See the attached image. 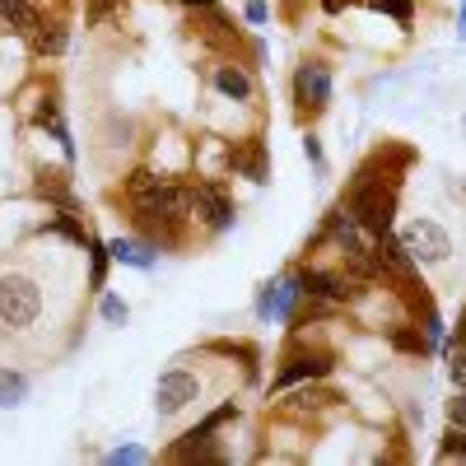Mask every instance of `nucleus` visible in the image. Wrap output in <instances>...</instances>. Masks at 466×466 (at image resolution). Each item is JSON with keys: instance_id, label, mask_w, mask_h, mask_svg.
Returning <instances> with one entry per match:
<instances>
[{"instance_id": "12", "label": "nucleus", "mask_w": 466, "mask_h": 466, "mask_svg": "<svg viewBox=\"0 0 466 466\" xmlns=\"http://www.w3.org/2000/svg\"><path fill=\"white\" fill-rule=\"evenodd\" d=\"M228 164L238 168L243 177H252V182H266V154H261V140H252V145H233V149H228Z\"/></svg>"}, {"instance_id": "3", "label": "nucleus", "mask_w": 466, "mask_h": 466, "mask_svg": "<svg viewBox=\"0 0 466 466\" xmlns=\"http://www.w3.org/2000/svg\"><path fill=\"white\" fill-rule=\"evenodd\" d=\"M401 248H406L420 266H443L448 252H452V238H448L434 219H410V224L401 228Z\"/></svg>"}, {"instance_id": "28", "label": "nucleus", "mask_w": 466, "mask_h": 466, "mask_svg": "<svg viewBox=\"0 0 466 466\" xmlns=\"http://www.w3.org/2000/svg\"><path fill=\"white\" fill-rule=\"evenodd\" d=\"M457 33H466V0H461V10H457Z\"/></svg>"}, {"instance_id": "17", "label": "nucleus", "mask_w": 466, "mask_h": 466, "mask_svg": "<svg viewBox=\"0 0 466 466\" xmlns=\"http://www.w3.org/2000/svg\"><path fill=\"white\" fill-rule=\"evenodd\" d=\"M378 15H392L397 24H410L415 19V0H369Z\"/></svg>"}, {"instance_id": "7", "label": "nucleus", "mask_w": 466, "mask_h": 466, "mask_svg": "<svg viewBox=\"0 0 466 466\" xmlns=\"http://www.w3.org/2000/svg\"><path fill=\"white\" fill-rule=\"evenodd\" d=\"M191 206L206 215V224H210L215 233H224V228L233 224V201L219 191V182H197V187H191Z\"/></svg>"}, {"instance_id": "5", "label": "nucleus", "mask_w": 466, "mask_h": 466, "mask_svg": "<svg viewBox=\"0 0 466 466\" xmlns=\"http://www.w3.org/2000/svg\"><path fill=\"white\" fill-rule=\"evenodd\" d=\"M197 392H201L197 373H187V369H168V373H159V387H154V410H159V415L168 420V415H177V410H187L191 401H197Z\"/></svg>"}, {"instance_id": "20", "label": "nucleus", "mask_w": 466, "mask_h": 466, "mask_svg": "<svg viewBox=\"0 0 466 466\" xmlns=\"http://www.w3.org/2000/svg\"><path fill=\"white\" fill-rule=\"evenodd\" d=\"M448 373H452V382L466 392V345H452V355H448Z\"/></svg>"}, {"instance_id": "23", "label": "nucleus", "mask_w": 466, "mask_h": 466, "mask_svg": "<svg viewBox=\"0 0 466 466\" xmlns=\"http://www.w3.org/2000/svg\"><path fill=\"white\" fill-rule=\"evenodd\" d=\"M448 424H452V430H466V392L448 401Z\"/></svg>"}, {"instance_id": "9", "label": "nucleus", "mask_w": 466, "mask_h": 466, "mask_svg": "<svg viewBox=\"0 0 466 466\" xmlns=\"http://www.w3.org/2000/svg\"><path fill=\"white\" fill-rule=\"evenodd\" d=\"M299 285L308 299H327V303H355L360 289L345 285L340 276H327V270H299Z\"/></svg>"}, {"instance_id": "26", "label": "nucleus", "mask_w": 466, "mask_h": 466, "mask_svg": "<svg viewBox=\"0 0 466 466\" xmlns=\"http://www.w3.org/2000/svg\"><path fill=\"white\" fill-rule=\"evenodd\" d=\"M322 10H327V15H340V10H345V0H322Z\"/></svg>"}, {"instance_id": "16", "label": "nucleus", "mask_w": 466, "mask_h": 466, "mask_svg": "<svg viewBox=\"0 0 466 466\" xmlns=\"http://www.w3.org/2000/svg\"><path fill=\"white\" fill-rule=\"evenodd\" d=\"M43 33H37V52H66V24H37Z\"/></svg>"}, {"instance_id": "27", "label": "nucleus", "mask_w": 466, "mask_h": 466, "mask_svg": "<svg viewBox=\"0 0 466 466\" xmlns=\"http://www.w3.org/2000/svg\"><path fill=\"white\" fill-rule=\"evenodd\" d=\"M187 10H206V5H215V0H182Z\"/></svg>"}, {"instance_id": "14", "label": "nucleus", "mask_w": 466, "mask_h": 466, "mask_svg": "<svg viewBox=\"0 0 466 466\" xmlns=\"http://www.w3.org/2000/svg\"><path fill=\"white\" fill-rule=\"evenodd\" d=\"M85 248H89V285L94 289H103L107 285V243H98V238H85Z\"/></svg>"}, {"instance_id": "18", "label": "nucleus", "mask_w": 466, "mask_h": 466, "mask_svg": "<svg viewBox=\"0 0 466 466\" xmlns=\"http://www.w3.org/2000/svg\"><path fill=\"white\" fill-rule=\"evenodd\" d=\"M131 318V308L116 299V294H103V322H112V327H122Z\"/></svg>"}, {"instance_id": "6", "label": "nucleus", "mask_w": 466, "mask_h": 466, "mask_svg": "<svg viewBox=\"0 0 466 466\" xmlns=\"http://www.w3.org/2000/svg\"><path fill=\"white\" fill-rule=\"evenodd\" d=\"M299 299H303L299 276H280L276 285H266V289H261V299H257V318H261V322H289V318H294V308H299Z\"/></svg>"}, {"instance_id": "31", "label": "nucleus", "mask_w": 466, "mask_h": 466, "mask_svg": "<svg viewBox=\"0 0 466 466\" xmlns=\"http://www.w3.org/2000/svg\"><path fill=\"white\" fill-rule=\"evenodd\" d=\"M461 127H466V122H461Z\"/></svg>"}, {"instance_id": "2", "label": "nucleus", "mask_w": 466, "mask_h": 466, "mask_svg": "<svg viewBox=\"0 0 466 466\" xmlns=\"http://www.w3.org/2000/svg\"><path fill=\"white\" fill-rule=\"evenodd\" d=\"M43 313V289L28 276H0V322L5 327H33Z\"/></svg>"}, {"instance_id": "30", "label": "nucleus", "mask_w": 466, "mask_h": 466, "mask_svg": "<svg viewBox=\"0 0 466 466\" xmlns=\"http://www.w3.org/2000/svg\"><path fill=\"white\" fill-rule=\"evenodd\" d=\"M461 452H466V443H461Z\"/></svg>"}, {"instance_id": "15", "label": "nucleus", "mask_w": 466, "mask_h": 466, "mask_svg": "<svg viewBox=\"0 0 466 466\" xmlns=\"http://www.w3.org/2000/svg\"><path fill=\"white\" fill-rule=\"evenodd\" d=\"M392 345L401 350V355H430V340H424L420 327H397L392 331Z\"/></svg>"}, {"instance_id": "1", "label": "nucleus", "mask_w": 466, "mask_h": 466, "mask_svg": "<svg viewBox=\"0 0 466 466\" xmlns=\"http://www.w3.org/2000/svg\"><path fill=\"white\" fill-rule=\"evenodd\" d=\"M127 197H131L140 219H159V224H182L191 210V187H177L149 168H136L127 177Z\"/></svg>"}, {"instance_id": "19", "label": "nucleus", "mask_w": 466, "mask_h": 466, "mask_svg": "<svg viewBox=\"0 0 466 466\" xmlns=\"http://www.w3.org/2000/svg\"><path fill=\"white\" fill-rule=\"evenodd\" d=\"M145 457H149V452H145L140 443H122V448H112V452H107L112 466H131V461H145Z\"/></svg>"}, {"instance_id": "22", "label": "nucleus", "mask_w": 466, "mask_h": 466, "mask_svg": "<svg viewBox=\"0 0 466 466\" xmlns=\"http://www.w3.org/2000/svg\"><path fill=\"white\" fill-rule=\"evenodd\" d=\"M228 415H233V401H224V406H219V410H210V415H206V420H201V424H197V430H206V434H215V430H219V424H224V420H228Z\"/></svg>"}, {"instance_id": "13", "label": "nucleus", "mask_w": 466, "mask_h": 466, "mask_svg": "<svg viewBox=\"0 0 466 466\" xmlns=\"http://www.w3.org/2000/svg\"><path fill=\"white\" fill-rule=\"evenodd\" d=\"M24 397H28V373L0 369V406H19Z\"/></svg>"}, {"instance_id": "10", "label": "nucleus", "mask_w": 466, "mask_h": 466, "mask_svg": "<svg viewBox=\"0 0 466 466\" xmlns=\"http://www.w3.org/2000/svg\"><path fill=\"white\" fill-rule=\"evenodd\" d=\"M215 89H219L224 98H233V103H252V94H257L252 75H248L238 61H224V66H215Z\"/></svg>"}, {"instance_id": "8", "label": "nucleus", "mask_w": 466, "mask_h": 466, "mask_svg": "<svg viewBox=\"0 0 466 466\" xmlns=\"http://www.w3.org/2000/svg\"><path fill=\"white\" fill-rule=\"evenodd\" d=\"M327 373H331V355H322V350H313V355H289L285 369L276 373V392H285V387H294V382L327 378Z\"/></svg>"}, {"instance_id": "11", "label": "nucleus", "mask_w": 466, "mask_h": 466, "mask_svg": "<svg viewBox=\"0 0 466 466\" xmlns=\"http://www.w3.org/2000/svg\"><path fill=\"white\" fill-rule=\"evenodd\" d=\"M112 261H122V266H136V270H154V243H136V238H112L107 243Z\"/></svg>"}, {"instance_id": "25", "label": "nucleus", "mask_w": 466, "mask_h": 466, "mask_svg": "<svg viewBox=\"0 0 466 466\" xmlns=\"http://www.w3.org/2000/svg\"><path fill=\"white\" fill-rule=\"evenodd\" d=\"M112 5H116V0H89V15H94V19H103Z\"/></svg>"}, {"instance_id": "29", "label": "nucleus", "mask_w": 466, "mask_h": 466, "mask_svg": "<svg viewBox=\"0 0 466 466\" xmlns=\"http://www.w3.org/2000/svg\"><path fill=\"white\" fill-rule=\"evenodd\" d=\"M285 5H289V10H299V5H303V0H285Z\"/></svg>"}, {"instance_id": "24", "label": "nucleus", "mask_w": 466, "mask_h": 466, "mask_svg": "<svg viewBox=\"0 0 466 466\" xmlns=\"http://www.w3.org/2000/svg\"><path fill=\"white\" fill-rule=\"evenodd\" d=\"M243 15H248V24H252V28H261L270 10H266V0H243Z\"/></svg>"}, {"instance_id": "21", "label": "nucleus", "mask_w": 466, "mask_h": 466, "mask_svg": "<svg viewBox=\"0 0 466 466\" xmlns=\"http://www.w3.org/2000/svg\"><path fill=\"white\" fill-rule=\"evenodd\" d=\"M303 154H308V164H313L318 173L327 168V154H322V140H318L313 131H308V136H303Z\"/></svg>"}, {"instance_id": "4", "label": "nucleus", "mask_w": 466, "mask_h": 466, "mask_svg": "<svg viewBox=\"0 0 466 466\" xmlns=\"http://www.w3.org/2000/svg\"><path fill=\"white\" fill-rule=\"evenodd\" d=\"M294 103L303 112H327L331 107V66L327 61H303L294 70Z\"/></svg>"}]
</instances>
